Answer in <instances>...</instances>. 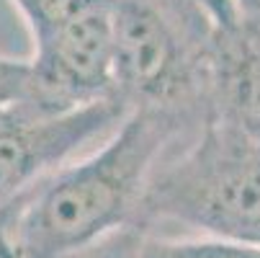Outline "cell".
Segmentation results:
<instances>
[{
	"label": "cell",
	"mask_w": 260,
	"mask_h": 258,
	"mask_svg": "<svg viewBox=\"0 0 260 258\" xmlns=\"http://www.w3.org/2000/svg\"><path fill=\"white\" fill-rule=\"evenodd\" d=\"M196 119L165 108H132L88 158L34 186L11 222L16 258H72L137 227L139 207L165 145Z\"/></svg>",
	"instance_id": "obj_1"
},
{
	"label": "cell",
	"mask_w": 260,
	"mask_h": 258,
	"mask_svg": "<svg viewBox=\"0 0 260 258\" xmlns=\"http://www.w3.org/2000/svg\"><path fill=\"white\" fill-rule=\"evenodd\" d=\"M152 222L260 243V139L227 117H209L196 139L157 165L147 183L134 230Z\"/></svg>",
	"instance_id": "obj_2"
},
{
	"label": "cell",
	"mask_w": 260,
	"mask_h": 258,
	"mask_svg": "<svg viewBox=\"0 0 260 258\" xmlns=\"http://www.w3.org/2000/svg\"><path fill=\"white\" fill-rule=\"evenodd\" d=\"M129 111L119 98L72 111H47L31 98L0 106V207L26 196L95 137H108Z\"/></svg>",
	"instance_id": "obj_3"
},
{
	"label": "cell",
	"mask_w": 260,
	"mask_h": 258,
	"mask_svg": "<svg viewBox=\"0 0 260 258\" xmlns=\"http://www.w3.org/2000/svg\"><path fill=\"white\" fill-rule=\"evenodd\" d=\"M114 13L116 0H103L52 34L34 39V57L28 60L31 91L26 98L47 111H72L93 101L119 98Z\"/></svg>",
	"instance_id": "obj_4"
},
{
	"label": "cell",
	"mask_w": 260,
	"mask_h": 258,
	"mask_svg": "<svg viewBox=\"0 0 260 258\" xmlns=\"http://www.w3.org/2000/svg\"><path fill=\"white\" fill-rule=\"evenodd\" d=\"M137 258H260V243H240L224 238H139Z\"/></svg>",
	"instance_id": "obj_5"
},
{
	"label": "cell",
	"mask_w": 260,
	"mask_h": 258,
	"mask_svg": "<svg viewBox=\"0 0 260 258\" xmlns=\"http://www.w3.org/2000/svg\"><path fill=\"white\" fill-rule=\"evenodd\" d=\"M98 3L103 0H13L31 31V39H42Z\"/></svg>",
	"instance_id": "obj_6"
},
{
	"label": "cell",
	"mask_w": 260,
	"mask_h": 258,
	"mask_svg": "<svg viewBox=\"0 0 260 258\" xmlns=\"http://www.w3.org/2000/svg\"><path fill=\"white\" fill-rule=\"evenodd\" d=\"M31 91V65L28 60L0 57V106L16 103Z\"/></svg>",
	"instance_id": "obj_7"
},
{
	"label": "cell",
	"mask_w": 260,
	"mask_h": 258,
	"mask_svg": "<svg viewBox=\"0 0 260 258\" xmlns=\"http://www.w3.org/2000/svg\"><path fill=\"white\" fill-rule=\"evenodd\" d=\"M142 233L139 230H124L119 235V245L111 248L103 258H137V245H139Z\"/></svg>",
	"instance_id": "obj_8"
},
{
	"label": "cell",
	"mask_w": 260,
	"mask_h": 258,
	"mask_svg": "<svg viewBox=\"0 0 260 258\" xmlns=\"http://www.w3.org/2000/svg\"><path fill=\"white\" fill-rule=\"evenodd\" d=\"M206 8L211 11V16L216 18L219 26H230L240 18L235 6H232V0H206Z\"/></svg>",
	"instance_id": "obj_9"
},
{
	"label": "cell",
	"mask_w": 260,
	"mask_h": 258,
	"mask_svg": "<svg viewBox=\"0 0 260 258\" xmlns=\"http://www.w3.org/2000/svg\"><path fill=\"white\" fill-rule=\"evenodd\" d=\"M21 199H23V196H21ZM21 199H18V202H11V204H6V207H0V253H3V248L8 245L11 222H13V214H16V209H18Z\"/></svg>",
	"instance_id": "obj_10"
},
{
	"label": "cell",
	"mask_w": 260,
	"mask_h": 258,
	"mask_svg": "<svg viewBox=\"0 0 260 258\" xmlns=\"http://www.w3.org/2000/svg\"><path fill=\"white\" fill-rule=\"evenodd\" d=\"M232 6L242 21L260 23V0H232Z\"/></svg>",
	"instance_id": "obj_11"
},
{
	"label": "cell",
	"mask_w": 260,
	"mask_h": 258,
	"mask_svg": "<svg viewBox=\"0 0 260 258\" xmlns=\"http://www.w3.org/2000/svg\"><path fill=\"white\" fill-rule=\"evenodd\" d=\"M0 258H16V253H13V248H11V240H8V245L3 248V253H0Z\"/></svg>",
	"instance_id": "obj_12"
}]
</instances>
